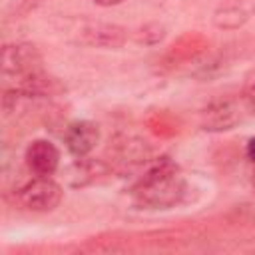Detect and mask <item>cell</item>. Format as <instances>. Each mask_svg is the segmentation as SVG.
Wrapping results in <instances>:
<instances>
[{
	"instance_id": "1",
	"label": "cell",
	"mask_w": 255,
	"mask_h": 255,
	"mask_svg": "<svg viewBox=\"0 0 255 255\" xmlns=\"http://www.w3.org/2000/svg\"><path fill=\"white\" fill-rule=\"evenodd\" d=\"M185 179L169 157L155 159L131 187V199L139 209H169L183 201Z\"/></svg>"
},
{
	"instance_id": "14",
	"label": "cell",
	"mask_w": 255,
	"mask_h": 255,
	"mask_svg": "<svg viewBox=\"0 0 255 255\" xmlns=\"http://www.w3.org/2000/svg\"><path fill=\"white\" fill-rule=\"evenodd\" d=\"M98 6H104V8H110V6H118V4H122V2H126V0H94Z\"/></svg>"
},
{
	"instance_id": "4",
	"label": "cell",
	"mask_w": 255,
	"mask_h": 255,
	"mask_svg": "<svg viewBox=\"0 0 255 255\" xmlns=\"http://www.w3.org/2000/svg\"><path fill=\"white\" fill-rule=\"evenodd\" d=\"M76 40L80 44L92 46V48H120L128 34L122 26L110 24V22H94V20H80L76 22Z\"/></svg>"
},
{
	"instance_id": "10",
	"label": "cell",
	"mask_w": 255,
	"mask_h": 255,
	"mask_svg": "<svg viewBox=\"0 0 255 255\" xmlns=\"http://www.w3.org/2000/svg\"><path fill=\"white\" fill-rule=\"evenodd\" d=\"M106 169L108 167L102 161H96V159H90V157H76L74 165L70 167V183L74 187L88 185V183L96 181L98 175H104Z\"/></svg>"
},
{
	"instance_id": "12",
	"label": "cell",
	"mask_w": 255,
	"mask_h": 255,
	"mask_svg": "<svg viewBox=\"0 0 255 255\" xmlns=\"http://www.w3.org/2000/svg\"><path fill=\"white\" fill-rule=\"evenodd\" d=\"M243 104L247 108L249 114L255 116V68L245 76V84H243Z\"/></svg>"
},
{
	"instance_id": "2",
	"label": "cell",
	"mask_w": 255,
	"mask_h": 255,
	"mask_svg": "<svg viewBox=\"0 0 255 255\" xmlns=\"http://www.w3.org/2000/svg\"><path fill=\"white\" fill-rule=\"evenodd\" d=\"M2 72L4 76H14L16 80L38 74L42 72V54L28 42L6 44L2 48Z\"/></svg>"
},
{
	"instance_id": "8",
	"label": "cell",
	"mask_w": 255,
	"mask_h": 255,
	"mask_svg": "<svg viewBox=\"0 0 255 255\" xmlns=\"http://www.w3.org/2000/svg\"><path fill=\"white\" fill-rule=\"evenodd\" d=\"M255 16V0H225L213 12V24L221 30H237Z\"/></svg>"
},
{
	"instance_id": "3",
	"label": "cell",
	"mask_w": 255,
	"mask_h": 255,
	"mask_svg": "<svg viewBox=\"0 0 255 255\" xmlns=\"http://www.w3.org/2000/svg\"><path fill=\"white\" fill-rule=\"evenodd\" d=\"M62 185L52 179V175H36L32 181H28L20 191V203L30 211H52L62 201Z\"/></svg>"
},
{
	"instance_id": "11",
	"label": "cell",
	"mask_w": 255,
	"mask_h": 255,
	"mask_svg": "<svg viewBox=\"0 0 255 255\" xmlns=\"http://www.w3.org/2000/svg\"><path fill=\"white\" fill-rule=\"evenodd\" d=\"M165 36V28L161 24H145L141 28H137L133 32V38L137 44H145V46H151V44H157L161 42Z\"/></svg>"
},
{
	"instance_id": "7",
	"label": "cell",
	"mask_w": 255,
	"mask_h": 255,
	"mask_svg": "<svg viewBox=\"0 0 255 255\" xmlns=\"http://www.w3.org/2000/svg\"><path fill=\"white\" fill-rule=\"evenodd\" d=\"M24 159L34 175H54L60 167V149L50 139H34L26 147Z\"/></svg>"
},
{
	"instance_id": "9",
	"label": "cell",
	"mask_w": 255,
	"mask_h": 255,
	"mask_svg": "<svg viewBox=\"0 0 255 255\" xmlns=\"http://www.w3.org/2000/svg\"><path fill=\"white\" fill-rule=\"evenodd\" d=\"M116 161L122 165H137L145 163L151 157V147L145 139L139 137H124L116 145Z\"/></svg>"
},
{
	"instance_id": "15",
	"label": "cell",
	"mask_w": 255,
	"mask_h": 255,
	"mask_svg": "<svg viewBox=\"0 0 255 255\" xmlns=\"http://www.w3.org/2000/svg\"><path fill=\"white\" fill-rule=\"evenodd\" d=\"M251 185H253V191H255V173H253V181H251Z\"/></svg>"
},
{
	"instance_id": "13",
	"label": "cell",
	"mask_w": 255,
	"mask_h": 255,
	"mask_svg": "<svg viewBox=\"0 0 255 255\" xmlns=\"http://www.w3.org/2000/svg\"><path fill=\"white\" fill-rule=\"evenodd\" d=\"M245 155H247V159H251V161L255 163V137H251V139L247 141V145H245Z\"/></svg>"
},
{
	"instance_id": "6",
	"label": "cell",
	"mask_w": 255,
	"mask_h": 255,
	"mask_svg": "<svg viewBox=\"0 0 255 255\" xmlns=\"http://www.w3.org/2000/svg\"><path fill=\"white\" fill-rule=\"evenodd\" d=\"M100 141V128L90 120L72 122L64 131V143L74 157H88Z\"/></svg>"
},
{
	"instance_id": "5",
	"label": "cell",
	"mask_w": 255,
	"mask_h": 255,
	"mask_svg": "<svg viewBox=\"0 0 255 255\" xmlns=\"http://www.w3.org/2000/svg\"><path fill=\"white\" fill-rule=\"evenodd\" d=\"M245 112H247V108H245L243 100L241 102L235 100V98L215 100L201 112V128L205 131H227V129H233L243 120Z\"/></svg>"
}]
</instances>
